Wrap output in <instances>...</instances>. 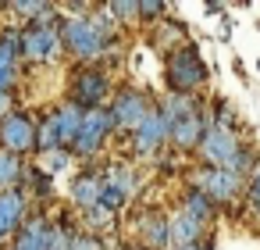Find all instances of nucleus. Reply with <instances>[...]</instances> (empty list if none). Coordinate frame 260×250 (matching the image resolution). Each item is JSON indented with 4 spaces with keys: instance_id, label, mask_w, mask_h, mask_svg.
I'll return each mask as SVG.
<instances>
[{
    "instance_id": "2",
    "label": "nucleus",
    "mask_w": 260,
    "mask_h": 250,
    "mask_svg": "<svg viewBox=\"0 0 260 250\" xmlns=\"http://www.w3.org/2000/svg\"><path fill=\"white\" fill-rule=\"evenodd\" d=\"M164 75H168V90L171 93H196L203 82H207V65L200 58L196 47H171L168 50V65H164Z\"/></svg>"
},
{
    "instance_id": "6",
    "label": "nucleus",
    "mask_w": 260,
    "mask_h": 250,
    "mask_svg": "<svg viewBox=\"0 0 260 250\" xmlns=\"http://www.w3.org/2000/svg\"><path fill=\"white\" fill-rule=\"evenodd\" d=\"M0 150L22 157L25 150H36V122L25 111H11L0 122Z\"/></svg>"
},
{
    "instance_id": "25",
    "label": "nucleus",
    "mask_w": 260,
    "mask_h": 250,
    "mask_svg": "<svg viewBox=\"0 0 260 250\" xmlns=\"http://www.w3.org/2000/svg\"><path fill=\"white\" fill-rule=\"evenodd\" d=\"M40 157H43V164H47L43 172H61V168L72 164V154H68V150H47V154H40Z\"/></svg>"
},
{
    "instance_id": "22",
    "label": "nucleus",
    "mask_w": 260,
    "mask_h": 250,
    "mask_svg": "<svg viewBox=\"0 0 260 250\" xmlns=\"http://www.w3.org/2000/svg\"><path fill=\"white\" fill-rule=\"evenodd\" d=\"M11 11H18V15H25L29 22H47V18H54V4H43V0H36V4H29V0H15V4H8Z\"/></svg>"
},
{
    "instance_id": "1",
    "label": "nucleus",
    "mask_w": 260,
    "mask_h": 250,
    "mask_svg": "<svg viewBox=\"0 0 260 250\" xmlns=\"http://www.w3.org/2000/svg\"><path fill=\"white\" fill-rule=\"evenodd\" d=\"M57 36H61V47L75 61L93 65L114 43V22L89 11V18H64V22H57Z\"/></svg>"
},
{
    "instance_id": "4",
    "label": "nucleus",
    "mask_w": 260,
    "mask_h": 250,
    "mask_svg": "<svg viewBox=\"0 0 260 250\" xmlns=\"http://www.w3.org/2000/svg\"><path fill=\"white\" fill-rule=\"evenodd\" d=\"M111 136V115L107 107H93V111H82V122H79V132H75V143L68 147L75 157H93L104 140Z\"/></svg>"
},
{
    "instance_id": "17",
    "label": "nucleus",
    "mask_w": 260,
    "mask_h": 250,
    "mask_svg": "<svg viewBox=\"0 0 260 250\" xmlns=\"http://www.w3.org/2000/svg\"><path fill=\"white\" fill-rule=\"evenodd\" d=\"M139 232H143V243H146V246H153V250H168V218H164L160 211L143 214Z\"/></svg>"
},
{
    "instance_id": "31",
    "label": "nucleus",
    "mask_w": 260,
    "mask_h": 250,
    "mask_svg": "<svg viewBox=\"0 0 260 250\" xmlns=\"http://www.w3.org/2000/svg\"><path fill=\"white\" fill-rule=\"evenodd\" d=\"M168 250H210V239L207 243L200 239V243H189V246H168Z\"/></svg>"
},
{
    "instance_id": "14",
    "label": "nucleus",
    "mask_w": 260,
    "mask_h": 250,
    "mask_svg": "<svg viewBox=\"0 0 260 250\" xmlns=\"http://www.w3.org/2000/svg\"><path fill=\"white\" fill-rule=\"evenodd\" d=\"M203 232H207V225L196 221V218H189V214H182V211L168 218V246H189V243H200Z\"/></svg>"
},
{
    "instance_id": "30",
    "label": "nucleus",
    "mask_w": 260,
    "mask_h": 250,
    "mask_svg": "<svg viewBox=\"0 0 260 250\" xmlns=\"http://www.w3.org/2000/svg\"><path fill=\"white\" fill-rule=\"evenodd\" d=\"M11 111H15V104H11V93H0V122H4Z\"/></svg>"
},
{
    "instance_id": "7",
    "label": "nucleus",
    "mask_w": 260,
    "mask_h": 250,
    "mask_svg": "<svg viewBox=\"0 0 260 250\" xmlns=\"http://www.w3.org/2000/svg\"><path fill=\"white\" fill-rule=\"evenodd\" d=\"M150 111H153V104H150L146 93H139V90H121L118 100H114V107L107 111V115H111V129H118V132H132Z\"/></svg>"
},
{
    "instance_id": "23",
    "label": "nucleus",
    "mask_w": 260,
    "mask_h": 250,
    "mask_svg": "<svg viewBox=\"0 0 260 250\" xmlns=\"http://www.w3.org/2000/svg\"><path fill=\"white\" fill-rule=\"evenodd\" d=\"M104 15H111L114 25H139V11H136V0H114V4L104 8Z\"/></svg>"
},
{
    "instance_id": "28",
    "label": "nucleus",
    "mask_w": 260,
    "mask_h": 250,
    "mask_svg": "<svg viewBox=\"0 0 260 250\" xmlns=\"http://www.w3.org/2000/svg\"><path fill=\"white\" fill-rule=\"evenodd\" d=\"M107 221H111V214H107V211H100V207L86 211V225H89V232H93V229H107Z\"/></svg>"
},
{
    "instance_id": "10",
    "label": "nucleus",
    "mask_w": 260,
    "mask_h": 250,
    "mask_svg": "<svg viewBox=\"0 0 260 250\" xmlns=\"http://www.w3.org/2000/svg\"><path fill=\"white\" fill-rule=\"evenodd\" d=\"M164 143H168V125H164L160 111L153 107V111H150V115L132 129V147H136L139 154H146V157H150V154H157Z\"/></svg>"
},
{
    "instance_id": "5",
    "label": "nucleus",
    "mask_w": 260,
    "mask_h": 250,
    "mask_svg": "<svg viewBox=\"0 0 260 250\" xmlns=\"http://www.w3.org/2000/svg\"><path fill=\"white\" fill-rule=\"evenodd\" d=\"M242 147V140L235 136V129H217V125H203V136H200V143H196V150H200V157L210 164V168H224L232 157H235V150Z\"/></svg>"
},
{
    "instance_id": "32",
    "label": "nucleus",
    "mask_w": 260,
    "mask_h": 250,
    "mask_svg": "<svg viewBox=\"0 0 260 250\" xmlns=\"http://www.w3.org/2000/svg\"><path fill=\"white\" fill-rule=\"evenodd\" d=\"M4 239H8V236H4V232H0V246H4Z\"/></svg>"
},
{
    "instance_id": "26",
    "label": "nucleus",
    "mask_w": 260,
    "mask_h": 250,
    "mask_svg": "<svg viewBox=\"0 0 260 250\" xmlns=\"http://www.w3.org/2000/svg\"><path fill=\"white\" fill-rule=\"evenodd\" d=\"M68 250H104V243H100V236H93V232H79V236H72Z\"/></svg>"
},
{
    "instance_id": "24",
    "label": "nucleus",
    "mask_w": 260,
    "mask_h": 250,
    "mask_svg": "<svg viewBox=\"0 0 260 250\" xmlns=\"http://www.w3.org/2000/svg\"><path fill=\"white\" fill-rule=\"evenodd\" d=\"M107 186H114L121 197H132V186H136V179H132V168L128 164H111V172H107V179H104Z\"/></svg>"
},
{
    "instance_id": "18",
    "label": "nucleus",
    "mask_w": 260,
    "mask_h": 250,
    "mask_svg": "<svg viewBox=\"0 0 260 250\" xmlns=\"http://www.w3.org/2000/svg\"><path fill=\"white\" fill-rule=\"evenodd\" d=\"M157 111H160L164 125H175L178 118H189V115H196L200 107H196V97H189V93H168V100H164Z\"/></svg>"
},
{
    "instance_id": "16",
    "label": "nucleus",
    "mask_w": 260,
    "mask_h": 250,
    "mask_svg": "<svg viewBox=\"0 0 260 250\" xmlns=\"http://www.w3.org/2000/svg\"><path fill=\"white\" fill-rule=\"evenodd\" d=\"M100 200V175L96 172H82L72 179V204L79 211H93Z\"/></svg>"
},
{
    "instance_id": "27",
    "label": "nucleus",
    "mask_w": 260,
    "mask_h": 250,
    "mask_svg": "<svg viewBox=\"0 0 260 250\" xmlns=\"http://www.w3.org/2000/svg\"><path fill=\"white\" fill-rule=\"evenodd\" d=\"M246 200H249V207H253V214L260 218V164H256V172H253V179H249V189H246Z\"/></svg>"
},
{
    "instance_id": "21",
    "label": "nucleus",
    "mask_w": 260,
    "mask_h": 250,
    "mask_svg": "<svg viewBox=\"0 0 260 250\" xmlns=\"http://www.w3.org/2000/svg\"><path fill=\"white\" fill-rule=\"evenodd\" d=\"M8 68H18V33L15 29L0 33V72H8Z\"/></svg>"
},
{
    "instance_id": "15",
    "label": "nucleus",
    "mask_w": 260,
    "mask_h": 250,
    "mask_svg": "<svg viewBox=\"0 0 260 250\" xmlns=\"http://www.w3.org/2000/svg\"><path fill=\"white\" fill-rule=\"evenodd\" d=\"M50 118H54V136H57V147H61V150H68V147L75 143V132H79L82 111H79L75 104H61V107H54V111H50Z\"/></svg>"
},
{
    "instance_id": "29",
    "label": "nucleus",
    "mask_w": 260,
    "mask_h": 250,
    "mask_svg": "<svg viewBox=\"0 0 260 250\" xmlns=\"http://www.w3.org/2000/svg\"><path fill=\"white\" fill-rule=\"evenodd\" d=\"M136 11H139V18H160L164 4H150V0H146V4H136Z\"/></svg>"
},
{
    "instance_id": "8",
    "label": "nucleus",
    "mask_w": 260,
    "mask_h": 250,
    "mask_svg": "<svg viewBox=\"0 0 260 250\" xmlns=\"http://www.w3.org/2000/svg\"><path fill=\"white\" fill-rule=\"evenodd\" d=\"M111 90V79L100 72V68H82L72 82V104L79 111H93V107H104V97Z\"/></svg>"
},
{
    "instance_id": "9",
    "label": "nucleus",
    "mask_w": 260,
    "mask_h": 250,
    "mask_svg": "<svg viewBox=\"0 0 260 250\" xmlns=\"http://www.w3.org/2000/svg\"><path fill=\"white\" fill-rule=\"evenodd\" d=\"M192 189H200V193L217 207V204H232V200L239 197L242 179H235V175H228V172H221V168H203V172H196V186H192Z\"/></svg>"
},
{
    "instance_id": "19",
    "label": "nucleus",
    "mask_w": 260,
    "mask_h": 250,
    "mask_svg": "<svg viewBox=\"0 0 260 250\" xmlns=\"http://www.w3.org/2000/svg\"><path fill=\"white\" fill-rule=\"evenodd\" d=\"M182 214H189V218H196V221H210L214 218V204L200 193V189H189L185 197H182Z\"/></svg>"
},
{
    "instance_id": "20",
    "label": "nucleus",
    "mask_w": 260,
    "mask_h": 250,
    "mask_svg": "<svg viewBox=\"0 0 260 250\" xmlns=\"http://www.w3.org/2000/svg\"><path fill=\"white\" fill-rule=\"evenodd\" d=\"M25 168H22V157L8 154V150H0V189H15L22 182Z\"/></svg>"
},
{
    "instance_id": "33",
    "label": "nucleus",
    "mask_w": 260,
    "mask_h": 250,
    "mask_svg": "<svg viewBox=\"0 0 260 250\" xmlns=\"http://www.w3.org/2000/svg\"><path fill=\"white\" fill-rule=\"evenodd\" d=\"M256 68H260V65H256Z\"/></svg>"
},
{
    "instance_id": "11",
    "label": "nucleus",
    "mask_w": 260,
    "mask_h": 250,
    "mask_svg": "<svg viewBox=\"0 0 260 250\" xmlns=\"http://www.w3.org/2000/svg\"><path fill=\"white\" fill-rule=\"evenodd\" d=\"M25 221V193L15 189H0V232L11 236L18 232V225Z\"/></svg>"
},
{
    "instance_id": "3",
    "label": "nucleus",
    "mask_w": 260,
    "mask_h": 250,
    "mask_svg": "<svg viewBox=\"0 0 260 250\" xmlns=\"http://www.w3.org/2000/svg\"><path fill=\"white\" fill-rule=\"evenodd\" d=\"M18 58H29L36 65H50L61 58V36H57V22H25V29L18 33Z\"/></svg>"
},
{
    "instance_id": "12",
    "label": "nucleus",
    "mask_w": 260,
    "mask_h": 250,
    "mask_svg": "<svg viewBox=\"0 0 260 250\" xmlns=\"http://www.w3.org/2000/svg\"><path fill=\"white\" fill-rule=\"evenodd\" d=\"M203 125H207V118L200 111L189 115V118H178L175 125H168V143L178 147V150H196V143L203 136Z\"/></svg>"
},
{
    "instance_id": "13",
    "label": "nucleus",
    "mask_w": 260,
    "mask_h": 250,
    "mask_svg": "<svg viewBox=\"0 0 260 250\" xmlns=\"http://www.w3.org/2000/svg\"><path fill=\"white\" fill-rule=\"evenodd\" d=\"M15 250H50V221L47 218H29L15 232Z\"/></svg>"
}]
</instances>
